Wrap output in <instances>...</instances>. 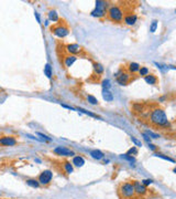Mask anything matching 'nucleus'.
<instances>
[{"label": "nucleus", "instance_id": "obj_2", "mask_svg": "<svg viewBox=\"0 0 176 199\" xmlns=\"http://www.w3.org/2000/svg\"><path fill=\"white\" fill-rule=\"evenodd\" d=\"M124 11L123 9L118 6V4H112L109 6V8L107 10V18L111 20L112 22L116 23H122L123 22V18H124Z\"/></svg>", "mask_w": 176, "mask_h": 199}, {"label": "nucleus", "instance_id": "obj_34", "mask_svg": "<svg viewBox=\"0 0 176 199\" xmlns=\"http://www.w3.org/2000/svg\"><path fill=\"white\" fill-rule=\"evenodd\" d=\"M121 158H123V159H127V161H131V163H134V161H135V158H134L133 156H131V155H128V154L121 155Z\"/></svg>", "mask_w": 176, "mask_h": 199}, {"label": "nucleus", "instance_id": "obj_10", "mask_svg": "<svg viewBox=\"0 0 176 199\" xmlns=\"http://www.w3.org/2000/svg\"><path fill=\"white\" fill-rule=\"evenodd\" d=\"M18 140L13 136H2L0 137V145L1 146H14L17 145Z\"/></svg>", "mask_w": 176, "mask_h": 199}, {"label": "nucleus", "instance_id": "obj_44", "mask_svg": "<svg viewBox=\"0 0 176 199\" xmlns=\"http://www.w3.org/2000/svg\"><path fill=\"white\" fill-rule=\"evenodd\" d=\"M175 13H176V9H175Z\"/></svg>", "mask_w": 176, "mask_h": 199}, {"label": "nucleus", "instance_id": "obj_40", "mask_svg": "<svg viewBox=\"0 0 176 199\" xmlns=\"http://www.w3.org/2000/svg\"><path fill=\"white\" fill-rule=\"evenodd\" d=\"M147 145H149V148L151 149L152 152H155V151H156V146H155V145H153L152 143H150V144H147Z\"/></svg>", "mask_w": 176, "mask_h": 199}, {"label": "nucleus", "instance_id": "obj_18", "mask_svg": "<svg viewBox=\"0 0 176 199\" xmlns=\"http://www.w3.org/2000/svg\"><path fill=\"white\" fill-rule=\"evenodd\" d=\"M102 98L106 102H112L113 101V95L110 92V90H102Z\"/></svg>", "mask_w": 176, "mask_h": 199}, {"label": "nucleus", "instance_id": "obj_20", "mask_svg": "<svg viewBox=\"0 0 176 199\" xmlns=\"http://www.w3.org/2000/svg\"><path fill=\"white\" fill-rule=\"evenodd\" d=\"M47 16H49V19H50L51 21L53 22H56L59 20V13L56 12L55 10H50L49 13H47Z\"/></svg>", "mask_w": 176, "mask_h": 199}, {"label": "nucleus", "instance_id": "obj_38", "mask_svg": "<svg viewBox=\"0 0 176 199\" xmlns=\"http://www.w3.org/2000/svg\"><path fill=\"white\" fill-rule=\"evenodd\" d=\"M141 182H142V184L145 187H147V186H150V185H152V184H153V180H152V179H143Z\"/></svg>", "mask_w": 176, "mask_h": 199}, {"label": "nucleus", "instance_id": "obj_27", "mask_svg": "<svg viewBox=\"0 0 176 199\" xmlns=\"http://www.w3.org/2000/svg\"><path fill=\"white\" fill-rule=\"evenodd\" d=\"M44 74H45L49 79L52 77V67H51L49 63L45 64V67H44Z\"/></svg>", "mask_w": 176, "mask_h": 199}, {"label": "nucleus", "instance_id": "obj_32", "mask_svg": "<svg viewBox=\"0 0 176 199\" xmlns=\"http://www.w3.org/2000/svg\"><path fill=\"white\" fill-rule=\"evenodd\" d=\"M154 64L157 67V68L162 71V72H165V71H167V65H165V64H161V63H157V62H154Z\"/></svg>", "mask_w": 176, "mask_h": 199}, {"label": "nucleus", "instance_id": "obj_13", "mask_svg": "<svg viewBox=\"0 0 176 199\" xmlns=\"http://www.w3.org/2000/svg\"><path fill=\"white\" fill-rule=\"evenodd\" d=\"M76 60H77V56L76 55H67L65 56V59H64V65L66 67V68H71L73 64L76 62Z\"/></svg>", "mask_w": 176, "mask_h": 199}, {"label": "nucleus", "instance_id": "obj_37", "mask_svg": "<svg viewBox=\"0 0 176 199\" xmlns=\"http://www.w3.org/2000/svg\"><path fill=\"white\" fill-rule=\"evenodd\" d=\"M131 140H132V143H133L135 146H138V147H140V146H142V143L140 142L139 140H137L134 136H131Z\"/></svg>", "mask_w": 176, "mask_h": 199}, {"label": "nucleus", "instance_id": "obj_16", "mask_svg": "<svg viewBox=\"0 0 176 199\" xmlns=\"http://www.w3.org/2000/svg\"><path fill=\"white\" fill-rule=\"evenodd\" d=\"M90 156L94 158V159H97V161H100V159H104V157H105V154L99 151V149H94L90 152Z\"/></svg>", "mask_w": 176, "mask_h": 199}, {"label": "nucleus", "instance_id": "obj_12", "mask_svg": "<svg viewBox=\"0 0 176 199\" xmlns=\"http://www.w3.org/2000/svg\"><path fill=\"white\" fill-rule=\"evenodd\" d=\"M140 68H141V65H140L139 63H137V62H130V63L128 64V67H127L128 72L130 73V74H135V73H138Z\"/></svg>", "mask_w": 176, "mask_h": 199}, {"label": "nucleus", "instance_id": "obj_43", "mask_svg": "<svg viewBox=\"0 0 176 199\" xmlns=\"http://www.w3.org/2000/svg\"><path fill=\"white\" fill-rule=\"evenodd\" d=\"M173 173H174V174H176V167H174V168H173Z\"/></svg>", "mask_w": 176, "mask_h": 199}, {"label": "nucleus", "instance_id": "obj_36", "mask_svg": "<svg viewBox=\"0 0 176 199\" xmlns=\"http://www.w3.org/2000/svg\"><path fill=\"white\" fill-rule=\"evenodd\" d=\"M133 110L135 111V112L142 113V112H143V106H142V104H134V105H133Z\"/></svg>", "mask_w": 176, "mask_h": 199}, {"label": "nucleus", "instance_id": "obj_4", "mask_svg": "<svg viewBox=\"0 0 176 199\" xmlns=\"http://www.w3.org/2000/svg\"><path fill=\"white\" fill-rule=\"evenodd\" d=\"M52 32L59 38H65L69 33V29L65 23H59L57 25L52 27Z\"/></svg>", "mask_w": 176, "mask_h": 199}, {"label": "nucleus", "instance_id": "obj_23", "mask_svg": "<svg viewBox=\"0 0 176 199\" xmlns=\"http://www.w3.org/2000/svg\"><path fill=\"white\" fill-rule=\"evenodd\" d=\"M26 184L32 188H39L40 187V182H39L38 179H28Z\"/></svg>", "mask_w": 176, "mask_h": 199}, {"label": "nucleus", "instance_id": "obj_22", "mask_svg": "<svg viewBox=\"0 0 176 199\" xmlns=\"http://www.w3.org/2000/svg\"><path fill=\"white\" fill-rule=\"evenodd\" d=\"M63 167H64V169H65V172H66V174H72V173L74 172L73 165H72L69 161H64Z\"/></svg>", "mask_w": 176, "mask_h": 199}, {"label": "nucleus", "instance_id": "obj_26", "mask_svg": "<svg viewBox=\"0 0 176 199\" xmlns=\"http://www.w3.org/2000/svg\"><path fill=\"white\" fill-rule=\"evenodd\" d=\"M87 101L89 104H92V105H98L99 104V102H98V100H97L94 95H87Z\"/></svg>", "mask_w": 176, "mask_h": 199}, {"label": "nucleus", "instance_id": "obj_25", "mask_svg": "<svg viewBox=\"0 0 176 199\" xmlns=\"http://www.w3.org/2000/svg\"><path fill=\"white\" fill-rule=\"evenodd\" d=\"M156 157H160V158H162V159H164V161H171V163H175V161L173 159V158H171V157L166 156V155H164V154H162V153H155L154 154Z\"/></svg>", "mask_w": 176, "mask_h": 199}, {"label": "nucleus", "instance_id": "obj_28", "mask_svg": "<svg viewBox=\"0 0 176 199\" xmlns=\"http://www.w3.org/2000/svg\"><path fill=\"white\" fill-rule=\"evenodd\" d=\"M101 86H102V90H110V88H111L110 81L108 80V79L102 80V82H101Z\"/></svg>", "mask_w": 176, "mask_h": 199}, {"label": "nucleus", "instance_id": "obj_1", "mask_svg": "<svg viewBox=\"0 0 176 199\" xmlns=\"http://www.w3.org/2000/svg\"><path fill=\"white\" fill-rule=\"evenodd\" d=\"M149 122L154 125V126L161 127V128H166L171 127V123L167 119V115L165 111L161 107H154L149 114Z\"/></svg>", "mask_w": 176, "mask_h": 199}, {"label": "nucleus", "instance_id": "obj_19", "mask_svg": "<svg viewBox=\"0 0 176 199\" xmlns=\"http://www.w3.org/2000/svg\"><path fill=\"white\" fill-rule=\"evenodd\" d=\"M73 164H74L76 167H82V166H84V164H85L84 157L74 156V158H73Z\"/></svg>", "mask_w": 176, "mask_h": 199}, {"label": "nucleus", "instance_id": "obj_24", "mask_svg": "<svg viewBox=\"0 0 176 199\" xmlns=\"http://www.w3.org/2000/svg\"><path fill=\"white\" fill-rule=\"evenodd\" d=\"M138 73L140 76H147L150 74V69L147 68V67H141Z\"/></svg>", "mask_w": 176, "mask_h": 199}, {"label": "nucleus", "instance_id": "obj_39", "mask_svg": "<svg viewBox=\"0 0 176 199\" xmlns=\"http://www.w3.org/2000/svg\"><path fill=\"white\" fill-rule=\"evenodd\" d=\"M38 135H39V136H41V137H43V138H44V140H47V142H51V140H52V138H50L49 136L44 135V134H42V133H38Z\"/></svg>", "mask_w": 176, "mask_h": 199}, {"label": "nucleus", "instance_id": "obj_3", "mask_svg": "<svg viewBox=\"0 0 176 199\" xmlns=\"http://www.w3.org/2000/svg\"><path fill=\"white\" fill-rule=\"evenodd\" d=\"M119 196L122 199H133L135 197L133 184L131 182H124L119 186Z\"/></svg>", "mask_w": 176, "mask_h": 199}, {"label": "nucleus", "instance_id": "obj_5", "mask_svg": "<svg viewBox=\"0 0 176 199\" xmlns=\"http://www.w3.org/2000/svg\"><path fill=\"white\" fill-rule=\"evenodd\" d=\"M52 178H53V173L51 172V170H43L42 173L40 174L39 176L38 180L40 182V185H43V186H45V185H49L52 180Z\"/></svg>", "mask_w": 176, "mask_h": 199}, {"label": "nucleus", "instance_id": "obj_29", "mask_svg": "<svg viewBox=\"0 0 176 199\" xmlns=\"http://www.w3.org/2000/svg\"><path fill=\"white\" fill-rule=\"evenodd\" d=\"M77 111H79L80 113H84V114H86V115H89V116H92V117H97V119H100V117H99V116H97L96 114H94V113H92V112H88V111L84 110V109H82V107H78V109H77Z\"/></svg>", "mask_w": 176, "mask_h": 199}, {"label": "nucleus", "instance_id": "obj_31", "mask_svg": "<svg viewBox=\"0 0 176 199\" xmlns=\"http://www.w3.org/2000/svg\"><path fill=\"white\" fill-rule=\"evenodd\" d=\"M147 135L150 136V138H153V140H156V138H160L161 136H160V134H157V133H154V132L152 131H147L145 132Z\"/></svg>", "mask_w": 176, "mask_h": 199}, {"label": "nucleus", "instance_id": "obj_9", "mask_svg": "<svg viewBox=\"0 0 176 199\" xmlns=\"http://www.w3.org/2000/svg\"><path fill=\"white\" fill-rule=\"evenodd\" d=\"M138 21V16L133 12H126L124 13V18H123V23L126 25H135V22Z\"/></svg>", "mask_w": 176, "mask_h": 199}, {"label": "nucleus", "instance_id": "obj_17", "mask_svg": "<svg viewBox=\"0 0 176 199\" xmlns=\"http://www.w3.org/2000/svg\"><path fill=\"white\" fill-rule=\"evenodd\" d=\"M144 81L147 82V84L150 85H155L156 83H157V81H159V79L156 77V76L154 75V74H149V75L144 76Z\"/></svg>", "mask_w": 176, "mask_h": 199}, {"label": "nucleus", "instance_id": "obj_30", "mask_svg": "<svg viewBox=\"0 0 176 199\" xmlns=\"http://www.w3.org/2000/svg\"><path fill=\"white\" fill-rule=\"evenodd\" d=\"M157 25H159V21H157V20H153V21H152L151 25H150V31H151L152 33H154L155 31H156Z\"/></svg>", "mask_w": 176, "mask_h": 199}, {"label": "nucleus", "instance_id": "obj_8", "mask_svg": "<svg viewBox=\"0 0 176 199\" xmlns=\"http://www.w3.org/2000/svg\"><path fill=\"white\" fill-rule=\"evenodd\" d=\"M130 73L126 72V71H121L120 74H118V76L116 77L117 79V83L121 86H126L128 85V83L130 82Z\"/></svg>", "mask_w": 176, "mask_h": 199}, {"label": "nucleus", "instance_id": "obj_41", "mask_svg": "<svg viewBox=\"0 0 176 199\" xmlns=\"http://www.w3.org/2000/svg\"><path fill=\"white\" fill-rule=\"evenodd\" d=\"M35 18H36V20H38V22H41V19H40V16H39L38 12H35Z\"/></svg>", "mask_w": 176, "mask_h": 199}, {"label": "nucleus", "instance_id": "obj_14", "mask_svg": "<svg viewBox=\"0 0 176 199\" xmlns=\"http://www.w3.org/2000/svg\"><path fill=\"white\" fill-rule=\"evenodd\" d=\"M90 14H92V17H95V18H104L106 14H107V10L95 8L92 12H90Z\"/></svg>", "mask_w": 176, "mask_h": 199}, {"label": "nucleus", "instance_id": "obj_21", "mask_svg": "<svg viewBox=\"0 0 176 199\" xmlns=\"http://www.w3.org/2000/svg\"><path fill=\"white\" fill-rule=\"evenodd\" d=\"M96 8L99 9H104V10H108L109 6L107 1H102V0H97L96 1Z\"/></svg>", "mask_w": 176, "mask_h": 199}, {"label": "nucleus", "instance_id": "obj_35", "mask_svg": "<svg viewBox=\"0 0 176 199\" xmlns=\"http://www.w3.org/2000/svg\"><path fill=\"white\" fill-rule=\"evenodd\" d=\"M141 135H142L143 140H145V142H147V144H150V143H151L152 138H150V136L147 135V133H145V132H142V133H141Z\"/></svg>", "mask_w": 176, "mask_h": 199}, {"label": "nucleus", "instance_id": "obj_6", "mask_svg": "<svg viewBox=\"0 0 176 199\" xmlns=\"http://www.w3.org/2000/svg\"><path fill=\"white\" fill-rule=\"evenodd\" d=\"M134 187V191H135V195L137 196H145L147 194V188L142 182H140L139 180H133L132 182Z\"/></svg>", "mask_w": 176, "mask_h": 199}, {"label": "nucleus", "instance_id": "obj_11", "mask_svg": "<svg viewBox=\"0 0 176 199\" xmlns=\"http://www.w3.org/2000/svg\"><path fill=\"white\" fill-rule=\"evenodd\" d=\"M66 51L69 53L71 55H76L82 52V48H80L79 44H77V43H71V44H67L66 47H65Z\"/></svg>", "mask_w": 176, "mask_h": 199}, {"label": "nucleus", "instance_id": "obj_33", "mask_svg": "<svg viewBox=\"0 0 176 199\" xmlns=\"http://www.w3.org/2000/svg\"><path fill=\"white\" fill-rule=\"evenodd\" d=\"M127 154H128V155H131V156H132V155H138V148H137L135 146H132V147L127 152Z\"/></svg>", "mask_w": 176, "mask_h": 199}, {"label": "nucleus", "instance_id": "obj_7", "mask_svg": "<svg viewBox=\"0 0 176 199\" xmlns=\"http://www.w3.org/2000/svg\"><path fill=\"white\" fill-rule=\"evenodd\" d=\"M54 154L56 155H59V156H63V157H72L75 155V153L74 151H72V149L67 148V147H63V146H59V147H56L54 148Z\"/></svg>", "mask_w": 176, "mask_h": 199}, {"label": "nucleus", "instance_id": "obj_15", "mask_svg": "<svg viewBox=\"0 0 176 199\" xmlns=\"http://www.w3.org/2000/svg\"><path fill=\"white\" fill-rule=\"evenodd\" d=\"M92 68H94V72H95V74H97V76L101 75L104 73V71H105L104 65L101 63H98V62H94L92 63Z\"/></svg>", "mask_w": 176, "mask_h": 199}, {"label": "nucleus", "instance_id": "obj_42", "mask_svg": "<svg viewBox=\"0 0 176 199\" xmlns=\"http://www.w3.org/2000/svg\"><path fill=\"white\" fill-rule=\"evenodd\" d=\"M167 69H173V70H176L175 65H167Z\"/></svg>", "mask_w": 176, "mask_h": 199}]
</instances>
